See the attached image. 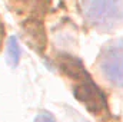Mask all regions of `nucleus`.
Returning a JSON list of instances; mask_svg holds the SVG:
<instances>
[{"label":"nucleus","mask_w":123,"mask_h":122,"mask_svg":"<svg viewBox=\"0 0 123 122\" xmlns=\"http://www.w3.org/2000/svg\"><path fill=\"white\" fill-rule=\"evenodd\" d=\"M83 10L93 26L102 29L115 27L123 19L122 0H86Z\"/></svg>","instance_id":"f257e3e1"},{"label":"nucleus","mask_w":123,"mask_h":122,"mask_svg":"<svg viewBox=\"0 0 123 122\" xmlns=\"http://www.w3.org/2000/svg\"><path fill=\"white\" fill-rule=\"evenodd\" d=\"M100 69L112 85L123 88V42H115L105 47L100 55Z\"/></svg>","instance_id":"f03ea898"},{"label":"nucleus","mask_w":123,"mask_h":122,"mask_svg":"<svg viewBox=\"0 0 123 122\" xmlns=\"http://www.w3.org/2000/svg\"><path fill=\"white\" fill-rule=\"evenodd\" d=\"M74 96L93 114H102L106 109V98L92 79L79 82L74 86Z\"/></svg>","instance_id":"7ed1b4c3"},{"label":"nucleus","mask_w":123,"mask_h":122,"mask_svg":"<svg viewBox=\"0 0 123 122\" xmlns=\"http://www.w3.org/2000/svg\"><path fill=\"white\" fill-rule=\"evenodd\" d=\"M59 65H60V69L67 75L70 76L72 79L77 81V82H82V81H86V79H90L83 63L79 61L76 56H72V55H60L59 56Z\"/></svg>","instance_id":"20e7f679"},{"label":"nucleus","mask_w":123,"mask_h":122,"mask_svg":"<svg viewBox=\"0 0 123 122\" xmlns=\"http://www.w3.org/2000/svg\"><path fill=\"white\" fill-rule=\"evenodd\" d=\"M26 32L27 34L33 39V42L36 45H40V47H43L44 45V32L42 29V26L39 25L40 22H26Z\"/></svg>","instance_id":"39448f33"},{"label":"nucleus","mask_w":123,"mask_h":122,"mask_svg":"<svg viewBox=\"0 0 123 122\" xmlns=\"http://www.w3.org/2000/svg\"><path fill=\"white\" fill-rule=\"evenodd\" d=\"M7 53H9V61L12 62L13 66H16L20 59V46L16 37H10L7 43Z\"/></svg>","instance_id":"423d86ee"},{"label":"nucleus","mask_w":123,"mask_h":122,"mask_svg":"<svg viewBox=\"0 0 123 122\" xmlns=\"http://www.w3.org/2000/svg\"><path fill=\"white\" fill-rule=\"evenodd\" d=\"M34 122H56V121H55V118H53V115L50 112H44L43 111V112L37 114Z\"/></svg>","instance_id":"0eeeda50"},{"label":"nucleus","mask_w":123,"mask_h":122,"mask_svg":"<svg viewBox=\"0 0 123 122\" xmlns=\"http://www.w3.org/2000/svg\"><path fill=\"white\" fill-rule=\"evenodd\" d=\"M1 36H3V29H1V26H0V40H1Z\"/></svg>","instance_id":"6e6552de"}]
</instances>
